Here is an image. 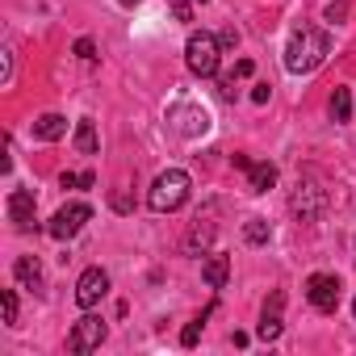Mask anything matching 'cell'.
Instances as JSON below:
<instances>
[{
  "label": "cell",
  "instance_id": "obj_15",
  "mask_svg": "<svg viewBox=\"0 0 356 356\" xmlns=\"http://www.w3.org/2000/svg\"><path fill=\"white\" fill-rule=\"evenodd\" d=\"M273 185H277V168L273 163H252L248 168V189L252 193H268Z\"/></svg>",
  "mask_w": 356,
  "mask_h": 356
},
{
  "label": "cell",
  "instance_id": "obj_30",
  "mask_svg": "<svg viewBox=\"0 0 356 356\" xmlns=\"http://www.w3.org/2000/svg\"><path fill=\"white\" fill-rule=\"evenodd\" d=\"M352 314H356V302H352Z\"/></svg>",
  "mask_w": 356,
  "mask_h": 356
},
{
  "label": "cell",
  "instance_id": "obj_7",
  "mask_svg": "<svg viewBox=\"0 0 356 356\" xmlns=\"http://www.w3.org/2000/svg\"><path fill=\"white\" fill-rule=\"evenodd\" d=\"M101 339H105V323L97 318V314H84L80 323H76V331H72V339H67V348L72 352H92V348H101Z\"/></svg>",
  "mask_w": 356,
  "mask_h": 356
},
{
  "label": "cell",
  "instance_id": "obj_12",
  "mask_svg": "<svg viewBox=\"0 0 356 356\" xmlns=\"http://www.w3.org/2000/svg\"><path fill=\"white\" fill-rule=\"evenodd\" d=\"M202 277H206V285H210V289H222V285H227V277H231V256H222V252H214V256L206 260V268H202Z\"/></svg>",
  "mask_w": 356,
  "mask_h": 356
},
{
  "label": "cell",
  "instance_id": "obj_4",
  "mask_svg": "<svg viewBox=\"0 0 356 356\" xmlns=\"http://www.w3.org/2000/svg\"><path fill=\"white\" fill-rule=\"evenodd\" d=\"M88 218H92V206H88V202H67V206L47 222V231H51V239H72V235L84 231Z\"/></svg>",
  "mask_w": 356,
  "mask_h": 356
},
{
  "label": "cell",
  "instance_id": "obj_25",
  "mask_svg": "<svg viewBox=\"0 0 356 356\" xmlns=\"http://www.w3.org/2000/svg\"><path fill=\"white\" fill-rule=\"evenodd\" d=\"M268 97H273L268 84H256V88H252V101H256V105H268Z\"/></svg>",
  "mask_w": 356,
  "mask_h": 356
},
{
  "label": "cell",
  "instance_id": "obj_8",
  "mask_svg": "<svg viewBox=\"0 0 356 356\" xmlns=\"http://www.w3.org/2000/svg\"><path fill=\"white\" fill-rule=\"evenodd\" d=\"M9 222L17 227V231H30L38 218H34V193L30 189H13L9 193Z\"/></svg>",
  "mask_w": 356,
  "mask_h": 356
},
{
  "label": "cell",
  "instance_id": "obj_23",
  "mask_svg": "<svg viewBox=\"0 0 356 356\" xmlns=\"http://www.w3.org/2000/svg\"><path fill=\"white\" fill-rule=\"evenodd\" d=\"M76 55H80V59H97V47H92V38H80V42H76Z\"/></svg>",
  "mask_w": 356,
  "mask_h": 356
},
{
  "label": "cell",
  "instance_id": "obj_29",
  "mask_svg": "<svg viewBox=\"0 0 356 356\" xmlns=\"http://www.w3.org/2000/svg\"><path fill=\"white\" fill-rule=\"evenodd\" d=\"M189 5H206V0H189Z\"/></svg>",
  "mask_w": 356,
  "mask_h": 356
},
{
  "label": "cell",
  "instance_id": "obj_20",
  "mask_svg": "<svg viewBox=\"0 0 356 356\" xmlns=\"http://www.w3.org/2000/svg\"><path fill=\"white\" fill-rule=\"evenodd\" d=\"M268 235H273V231H268L264 218H248V227H243V239H248V243H268Z\"/></svg>",
  "mask_w": 356,
  "mask_h": 356
},
{
  "label": "cell",
  "instance_id": "obj_2",
  "mask_svg": "<svg viewBox=\"0 0 356 356\" xmlns=\"http://www.w3.org/2000/svg\"><path fill=\"white\" fill-rule=\"evenodd\" d=\"M189 189H193L189 172L168 168V172L155 176V185H151V193H147V206H151L155 214H172V210H181V206L189 202Z\"/></svg>",
  "mask_w": 356,
  "mask_h": 356
},
{
  "label": "cell",
  "instance_id": "obj_6",
  "mask_svg": "<svg viewBox=\"0 0 356 356\" xmlns=\"http://www.w3.org/2000/svg\"><path fill=\"white\" fill-rule=\"evenodd\" d=\"M105 293H109V273H105V268H88V273L76 281V306H80V310H92Z\"/></svg>",
  "mask_w": 356,
  "mask_h": 356
},
{
  "label": "cell",
  "instance_id": "obj_10",
  "mask_svg": "<svg viewBox=\"0 0 356 356\" xmlns=\"http://www.w3.org/2000/svg\"><path fill=\"white\" fill-rule=\"evenodd\" d=\"M281 306H285V293H273V298L264 302V314H260V327H256V335H260L264 343H273V339L281 335Z\"/></svg>",
  "mask_w": 356,
  "mask_h": 356
},
{
  "label": "cell",
  "instance_id": "obj_27",
  "mask_svg": "<svg viewBox=\"0 0 356 356\" xmlns=\"http://www.w3.org/2000/svg\"><path fill=\"white\" fill-rule=\"evenodd\" d=\"M235 76H252V59H239L235 63Z\"/></svg>",
  "mask_w": 356,
  "mask_h": 356
},
{
  "label": "cell",
  "instance_id": "obj_5",
  "mask_svg": "<svg viewBox=\"0 0 356 356\" xmlns=\"http://www.w3.org/2000/svg\"><path fill=\"white\" fill-rule=\"evenodd\" d=\"M306 302H310L318 314H335V306H339V281H335L331 273H314V277L306 281Z\"/></svg>",
  "mask_w": 356,
  "mask_h": 356
},
{
  "label": "cell",
  "instance_id": "obj_14",
  "mask_svg": "<svg viewBox=\"0 0 356 356\" xmlns=\"http://www.w3.org/2000/svg\"><path fill=\"white\" fill-rule=\"evenodd\" d=\"M63 134H67V118H59V113H42L34 122V138H42V143H55Z\"/></svg>",
  "mask_w": 356,
  "mask_h": 356
},
{
  "label": "cell",
  "instance_id": "obj_17",
  "mask_svg": "<svg viewBox=\"0 0 356 356\" xmlns=\"http://www.w3.org/2000/svg\"><path fill=\"white\" fill-rule=\"evenodd\" d=\"M210 239H214V222H202V218H197V222H193V231H189V239H185V248L197 256Z\"/></svg>",
  "mask_w": 356,
  "mask_h": 356
},
{
  "label": "cell",
  "instance_id": "obj_9",
  "mask_svg": "<svg viewBox=\"0 0 356 356\" xmlns=\"http://www.w3.org/2000/svg\"><path fill=\"white\" fill-rule=\"evenodd\" d=\"M172 122H176V130H181V134H206L210 130V113L197 109V105H176L172 109Z\"/></svg>",
  "mask_w": 356,
  "mask_h": 356
},
{
  "label": "cell",
  "instance_id": "obj_21",
  "mask_svg": "<svg viewBox=\"0 0 356 356\" xmlns=\"http://www.w3.org/2000/svg\"><path fill=\"white\" fill-rule=\"evenodd\" d=\"M0 302H5V323H17V293L5 289V293H0Z\"/></svg>",
  "mask_w": 356,
  "mask_h": 356
},
{
  "label": "cell",
  "instance_id": "obj_16",
  "mask_svg": "<svg viewBox=\"0 0 356 356\" xmlns=\"http://www.w3.org/2000/svg\"><path fill=\"white\" fill-rule=\"evenodd\" d=\"M97 147H101V138H97V126L84 118V122L76 126V151H80V155H97Z\"/></svg>",
  "mask_w": 356,
  "mask_h": 356
},
{
  "label": "cell",
  "instance_id": "obj_19",
  "mask_svg": "<svg viewBox=\"0 0 356 356\" xmlns=\"http://www.w3.org/2000/svg\"><path fill=\"white\" fill-rule=\"evenodd\" d=\"M210 314H214V306H206V310H202L185 331H181V343H185V348H193V343H197V335H202V327H206V318H210Z\"/></svg>",
  "mask_w": 356,
  "mask_h": 356
},
{
  "label": "cell",
  "instance_id": "obj_3",
  "mask_svg": "<svg viewBox=\"0 0 356 356\" xmlns=\"http://www.w3.org/2000/svg\"><path fill=\"white\" fill-rule=\"evenodd\" d=\"M218 55H222V42L214 38V34H189V42H185V63H189V72L193 76H202V80H210V76H218Z\"/></svg>",
  "mask_w": 356,
  "mask_h": 356
},
{
  "label": "cell",
  "instance_id": "obj_11",
  "mask_svg": "<svg viewBox=\"0 0 356 356\" xmlns=\"http://www.w3.org/2000/svg\"><path fill=\"white\" fill-rule=\"evenodd\" d=\"M318 210H323V189H318V185H302V181H298L293 214H302V218H318Z\"/></svg>",
  "mask_w": 356,
  "mask_h": 356
},
{
  "label": "cell",
  "instance_id": "obj_1",
  "mask_svg": "<svg viewBox=\"0 0 356 356\" xmlns=\"http://www.w3.org/2000/svg\"><path fill=\"white\" fill-rule=\"evenodd\" d=\"M331 55V34L323 30H298L285 47V72L293 76H310L314 67H323V59Z\"/></svg>",
  "mask_w": 356,
  "mask_h": 356
},
{
  "label": "cell",
  "instance_id": "obj_26",
  "mask_svg": "<svg viewBox=\"0 0 356 356\" xmlns=\"http://www.w3.org/2000/svg\"><path fill=\"white\" fill-rule=\"evenodd\" d=\"M218 42L231 51V47H239V34H235V30H222V34H218Z\"/></svg>",
  "mask_w": 356,
  "mask_h": 356
},
{
  "label": "cell",
  "instance_id": "obj_24",
  "mask_svg": "<svg viewBox=\"0 0 356 356\" xmlns=\"http://www.w3.org/2000/svg\"><path fill=\"white\" fill-rule=\"evenodd\" d=\"M323 17H327V22H343V17H348V5H327Z\"/></svg>",
  "mask_w": 356,
  "mask_h": 356
},
{
  "label": "cell",
  "instance_id": "obj_28",
  "mask_svg": "<svg viewBox=\"0 0 356 356\" xmlns=\"http://www.w3.org/2000/svg\"><path fill=\"white\" fill-rule=\"evenodd\" d=\"M118 5H122V9H134V5H143V0H118Z\"/></svg>",
  "mask_w": 356,
  "mask_h": 356
},
{
  "label": "cell",
  "instance_id": "obj_13",
  "mask_svg": "<svg viewBox=\"0 0 356 356\" xmlns=\"http://www.w3.org/2000/svg\"><path fill=\"white\" fill-rule=\"evenodd\" d=\"M13 277H17L26 289L42 293V268H38V260H34V256H17V264H13Z\"/></svg>",
  "mask_w": 356,
  "mask_h": 356
},
{
  "label": "cell",
  "instance_id": "obj_18",
  "mask_svg": "<svg viewBox=\"0 0 356 356\" xmlns=\"http://www.w3.org/2000/svg\"><path fill=\"white\" fill-rule=\"evenodd\" d=\"M331 118H335V122H348V118H352V92H348V88H335V92H331Z\"/></svg>",
  "mask_w": 356,
  "mask_h": 356
},
{
  "label": "cell",
  "instance_id": "obj_22",
  "mask_svg": "<svg viewBox=\"0 0 356 356\" xmlns=\"http://www.w3.org/2000/svg\"><path fill=\"white\" fill-rule=\"evenodd\" d=\"M218 97H222V101H235V72L218 80Z\"/></svg>",
  "mask_w": 356,
  "mask_h": 356
}]
</instances>
